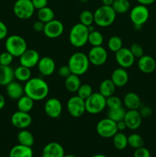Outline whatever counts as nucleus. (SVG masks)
Listing matches in <instances>:
<instances>
[{
  "mask_svg": "<svg viewBox=\"0 0 156 157\" xmlns=\"http://www.w3.org/2000/svg\"><path fill=\"white\" fill-rule=\"evenodd\" d=\"M111 81L116 87H122L127 84L128 81V74L126 69L123 67H118L116 68L111 75Z\"/></svg>",
  "mask_w": 156,
  "mask_h": 157,
  "instance_id": "412c9836",
  "label": "nucleus"
},
{
  "mask_svg": "<svg viewBox=\"0 0 156 157\" xmlns=\"http://www.w3.org/2000/svg\"><path fill=\"white\" fill-rule=\"evenodd\" d=\"M129 18L133 25L143 26L149 18V10L148 7L141 4L134 6L130 10Z\"/></svg>",
  "mask_w": 156,
  "mask_h": 157,
  "instance_id": "1a4fd4ad",
  "label": "nucleus"
},
{
  "mask_svg": "<svg viewBox=\"0 0 156 157\" xmlns=\"http://www.w3.org/2000/svg\"><path fill=\"white\" fill-rule=\"evenodd\" d=\"M116 85L113 84L111 79H105L99 84V92L106 98L114 94L116 91Z\"/></svg>",
  "mask_w": 156,
  "mask_h": 157,
  "instance_id": "cd10ccee",
  "label": "nucleus"
},
{
  "mask_svg": "<svg viewBox=\"0 0 156 157\" xmlns=\"http://www.w3.org/2000/svg\"><path fill=\"white\" fill-rule=\"evenodd\" d=\"M141 116L142 118H148L152 115V109L148 106H144V107H141L140 110H139Z\"/></svg>",
  "mask_w": 156,
  "mask_h": 157,
  "instance_id": "a18cd8bd",
  "label": "nucleus"
},
{
  "mask_svg": "<svg viewBox=\"0 0 156 157\" xmlns=\"http://www.w3.org/2000/svg\"><path fill=\"white\" fill-rule=\"evenodd\" d=\"M128 146L133 149H138L144 146V140L138 133H132L128 136Z\"/></svg>",
  "mask_w": 156,
  "mask_h": 157,
  "instance_id": "c9c22d12",
  "label": "nucleus"
},
{
  "mask_svg": "<svg viewBox=\"0 0 156 157\" xmlns=\"http://www.w3.org/2000/svg\"><path fill=\"white\" fill-rule=\"evenodd\" d=\"M39 53L36 50L32 48H27V50L19 57L20 65L24 66L28 68H32L38 64L39 61Z\"/></svg>",
  "mask_w": 156,
  "mask_h": 157,
  "instance_id": "dca6fc26",
  "label": "nucleus"
},
{
  "mask_svg": "<svg viewBox=\"0 0 156 157\" xmlns=\"http://www.w3.org/2000/svg\"><path fill=\"white\" fill-rule=\"evenodd\" d=\"M112 8L116 14L126 13L130 9V2L128 0H114Z\"/></svg>",
  "mask_w": 156,
  "mask_h": 157,
  "instance_id": "473e14b6",
  "label": "nucleus"
},
{
  "mask_svg": "<svg viewBox=\"0 0 156 157\" xmlns=\"http://www.w3.org/2000/svg\"><path fill=\"white\" fill-rule=\"evenodd\" d=\"M133 27H134V29H136V30L139 31V30H141L142 28V25H133Z\"/></svg>",
  "mask_w": 156,
  "mask_h": 157,
  "instance_id": "5fc2aeb1",
  "label": "nucleus"
},
{
  "mask_svg": "<svg viewBox=\"0 0 156 157\" xmlns=\"http://www.w3.org/2000/svg\"><path fill=\"white\" fill-rule=\"evenodd\" d=\"M37 67H38V70L41 75H42L43 76L47 77L53 75L54 72L55 71L56 64L53 58L45 56L40 58L39 61L37 64Z\"/></svg>",
  "mask_w": 156,
  "mask_h": 157,
  "instance_id": "a211bd4d",
  "label": "nucleus"
},
{
  "mask_svg": "<svg viewBox=\"0 0 156 157\" xmlns=\"http://www.w3.org/2000/svg\"><path fill=\"white\" fill-rule=\"evenodd\" d=\"M14 56H12L7 51L0 54V64L4 66H10L13 61Z\"/></svg>",
  "mask_w": 156,
  "mask_h": 157,
  "instance_id": "a19ab883",
  "label": "nucleus"
},
{
  "mask_svg": "<svg viewBox=\"0 0 156 157\" xmlns=\"http://www.w3.org/2000/svg\"><path fill=\"white\" fill-rule=\"evenodd\" d=\"M125 113L126 110L122 107L116 109H109L107 112V117L117 123L124 119Z\"/></svg>",
  "mask_w": 156,
  "mask_h": 157,
  "instance_id": "72a5a7b5",
  "label": "nucleus"
},
{
  "mask_svg": "<svg viewBox=\"0 0 156 157\" xmlns=\"http://www.w3.org/2000/svg\"><path fill=\"white\" fill-rule=\"evenodd\" d=\"M96 130L102 138H113L118 132L116 123L108 117L100 120L96 124Z\"/></svg>",
  "mask_w": 156,
  "mask_h": 157,
  "instance_id": "6e6552de",
  "label": "nucleus"
},
{
  "mask_svg": "<svg viewBox=\"0 0 156 157\" xmlns=\"http://www.w3.org/2000/svg\"><path fill=\"white\" fill-rule=\"evenodd\" d=\"M17 101H17V108H18V110L29 113L33 109L35 101H33L32 98L28 97L27 95L24 94L19 99L17 100Z\"/></svg>",
  "mask_w": 156,
  "mask_h": 157,
  "instance_id": "c756f323",
  "label": "nucleus"
},
{
  "mask_svg": "<svg viewBox=\"0 0 156 157\" xmlns=\"http://www.w3.org/2000/svg\"><path fill=\"white\" fill-rule=\"evenodd\" d=\"M35 7L32 0H16L13 6V12L15 16L21 20L32 18L35 13Z\"/></svg>",
  "mask_w": 156,
  "mask_h": 157,
  "instance_id": "0eeeda50",
  "label": "nucleus"
},
{
  "mask_svg": "<svg viewBox=\"0 0 156 157\" xmlns=\"http://www.w3.org/2000/svg\"><path fill=\"white\" fill-rule=\"evenodd\" d=\"M5 48L12 56L19 58L28 48V44L23 37L18 35H9L5 41Z\"/></svg>",
  "mask_w": 156,
  "mask_h": 157,
  "instance_id": "39448f33",
  "label": "nucleus"
},
{
  "mask_svg": "<svg viewBox=\"0 0 156 157\" xmlns=\"http://www.w3.org/2000/svg\"><path fill=\"white\" fill-rule=\"evenodd\" d=\"M103 6H112L114 0H101Z\"/></svg>",
  "mask_w": 156,
  "mask_h": 157,
  "instance_id": "864d4df0",
  "label": "nucleus"
},
{
  "mask_svg": "<svg viewBox=\"0 0 156 157\" xmlns=\"http://www.w3.org/2000/svg\"><path fill=\"white\" fill-rule=\"evenodd\" d=\"M133 156L134 157H151V153L148 149L142 147L136 149Z\"/></svg>",
  "mask_w": 156,
  "mask_h": 157,
  "instance_id": "37998d69",
  "label": "nucleus"
},
{
  "mask_svg": "<svg viewBox=\"0 0 156 157\" xmlns=\"http://www.w3.org/2000/svg\"><path fill=\"white\" fill-rule=\"evenodd\" d=\"M64 31V24L58 19H53L45 23L43 33L47 38H58L62 35Z\"/></svg>",
  "mask_w": 156,
  "mask_h": 157,
  "instance_id": "f8f14e48",
  "label": "nucleus"
},
{
  "mask_svg": "<svg viewBox=\"0 0 156 157\" xmlns=\"http://www.w3.org/2000/svg\"><path fill=\"white\" fill-rule=\"evenodd\" d=\"M77 96L80 97V98H82L83 100H87L92 94L93 92V88L90 86V84H81V85L80 86L79 89L77 90Z\"/></svg>",
  "mask_w": 156,
  "mask_h": 157,
  "instance_id": "58836bf2",
  "label": "nucleus"
},
{
  "mask_svg": "<svg viewBox=\"0 0 156 157\" xmlns=\"http://www.w3.org/2000/svg\"><path fill=\"white\" fill-rule=\"evenodd\" d=\"M6 105V99L2 94H0V110H2Z\"/></svg>",
  "mask_w": 156,
  "mask_h": 157,
  "instance_id": "603ef678",
  "label": "nucleus"
},
{
  "mask_svg": "<svg viewBox=\"0 0 156 157\" xmlns=\"http://www.w3.org/2000/svg\"><path fill=\"white\" fill-rule=\"evenodd\" d=\"M113 143L117 150H123L128 146V136L122 131H118L113 136Z\"/></svg>",
  "mask_w": 156,
  "mask_h": 157,
  "instance_id": "7c9ffc66",
  "label": "nucleus"
},
{
  "mask_svg": "<svg viewBox=\"0 0 156 157\" xmlns=\"http://www.w3.org/2000/svg\"><path fill=\"white\" fill-rule=\"evenodd\" d=\"M94 22L93 13L89 10H84L80 14V23L86 26H90Z\"/></svg>",
  "mask_w": 156,
  "mask_h": 157,
  "instance_id": "4c0bfd02",
  "label": "nucleus"
},
{
  "mask_svg": "<svg viewBox=\"0 0 156 157\" xmlns=\"http://www.w3.org/2000/svg\"><path fill=\"white\" fill-rule=\"evenodd\" d=\"M90 62L87 55L84 52H77L73 53L68 60L67 65L70 67L72 74L81 76L87 72Z\"/></svg>",
  "mask_w": 156,
  "mask_h": 157,
  "instance_id": "f03ea898",
  "label": "nucleus"
},
{
  "mask_svg": "<svg viewBox=\"0 0 156 157\" xmlns=\"http://www.w3.org/2000/svg\"><path fill=\"white\" fill-rule=\"evenodd\" d=\"M6 87V94L12 100H18L24 94V87L19 82L12 81Z\"/></svg>",
  "mask_w": 156,
  "mask_h": 157,
  "instance_id": "5701e85b",
  "label": "nucleus"
},
{
  "mask_svg": "<svg viewBox=\"0 0 156 157\" xmlns=\"http://www.w3.org/2000/svg\"><path fill=\"white\" fill-rule=\"evenodd\" d=\"M11 123L15 128L23 130L30 127L32 123V118L29 113L18 110L11 117Z\"/></svg>",
  "mask_w": 156,
  "mask_h": 157,
  "instance_id": "4468645a",
  "label": "nucleus"
},
{
  "mask_svg": "<svg viewBox=\"0 0 156 157\" xmlns=\"http://www.w3.org/2000/svg\"><path fill=\"white\" fill-rule=\"evenodd\" d=\"M88 1L89 0H80V2L81 3H87Z\"/></svg>",
  "mask_w": 156,
  "mask_h": 157,
  "instance_id": "13d9d810",
  "label": "nucleus"
},
{
  "mask_svg": "<svg viewBox=\"0 0 156 157\" xmlns=\"http://www.w3.org/2000/svg\"><path fill=\"white\" fill-rule=\"evenodd\" d=\"M44 25L45 23L42 22L40 20H38V21H35L33 23V25H32V28H33L34 30L37 32H43L44 29Z\"/></svg>",
  "mask_w": 156,
  "mask_h": 157,
  "instance_id": "09e8293b",
  "label": "nucleus"
},
{
  "mask_svg": "<svg viewBox=\"0 0 156 157\" xmlns=\"http://www.w3.org/2000/svg\"><path fill=\"white\" fill-rule=\"evenodd\" d=\"M91 157H107V156L103 154H96V155H93V156H92Z\"/></svg>",
  "mask_w": 156,
  "mask_h": 157,
  "instance_id": "6e6d98bb",
  "label": "nucleus"
},
{
  "mask_svg": "<svg viewBox=\"0 0 156 157\" xmlns=\"http://www.w3.org/2000/svg\"><path fill=\"white\" fill-rule=\"evenodd\" d=\"M81 85V81L80 76L71 74L64 80V86L67 90L70 93H76Z\"/></svg>",
  "mask_w": 156,
  "mask_h": 157,
  "instance_id": "a878e982",
  "label": "nucleus"
},
{
  "mask_svg": "<svg viewBox=\"0 0 156 157\" xmlns=\"http://www.w3.org/2000/svg\"><path fill=\"white\" fill-rule=\"evenodd\" d=\"M103 36L102 33L99 31H93L89 33L88 36V43H90L92 47H96V46H102L103 43Z\"/></svg>",
  "mask_w": 156,
  "mask_h": 157,
  "instance_id": "f704fd0d",
  "label": "nucleus"
},
{
  "mask_svg": "<svg viewBox=\"0 0 156 157\" xmlns=\"http://www.w3.org/2000/svg\"><path fill=\"white\" fill-rule=\"evenodd\" d=\"M14 70L10 66L0 64V86H6L14 80Z\"/></svg>",
  "mask_w": 156,
  "mask_h": 157,
  "instance_id": "393cba45",
  "label": "nucleus"
},
{
  "mask_svg": "<svg viewBox=\"0 0 156 157\" xmlns=\"http://www.w3.org/2000/svg\"><path fill=\"white\" fill-rule=\"evenodd\" d=\"M8 28L3 21H0V41L7 38Z\"/></svg>",
  "mask_w": 156,
  "mask_h": 157,
  "instance_id": "de8ad7c7",
  "label": "nucleus"
},
{
  "mask_svg": "<svg viewBox=\"0 0 156 157\" xmlns=\"http://www.w3.org/2000/svg\"><path fill=\"white\" fill-rule=\"evenodd\" d=\"M64 157H77L75 155H72V154H67V155H64Z\"/></svg>",
  "mask_w": 156,
  "mask_h": 157,
  "instance_id": "4d7b16f0",
  "label": "nucleus"
},
{
  "mask_svg": "<svg viewBox=\"0 0 156 157\" xmlns=\"http://www.w3.org/2000/svg\"><path fill=\"white\" fill-rule=\"evenodd\" d=\"M90 64L95 66L103 65L108 59V53L102 46L92 47L87 55Z\"/></svg>",
  "mask_w": 156,
  "mask_h": 157,
  "instance_id": "9b49d317",
  "label": "nucleus"
},
{
  "mask_svg": "<svg viewBox=\"0 0 156 157\" xmlns=\"http://www.w3.org/2000/svg\"><path fill=\"white\" fill-rule=\"evenodd\" d=\"M67 108L70 116L75 118L80 117L86 112L85 101L77 95L71 97L67 101Z\"/></svg>",
  "mask_w": 156,
  "mask_h": 157,
  "instance_id": "9d476101",
  "label": "nucleus"
},
{
  "mask_svg": "<svg viewBox=\"0 0 156 157\" xmlns=\"http://www.w3.org/2000/svg\"><path fill=\"white\" fill-rule=\"evenodd\" d=\"M71 71H70V67L67 65H62L59 69H58V75L61 78H64L65 79L66 78L69 76V75H71Z\"/></svg>",
  "mask_w": 156,
  "mask_h": 157,
  "instance_id": "c03bdc74",
  "label": "nucleus"
},
{
  "mask_svg": "<svg viewBox=\"0 0 156 157\" xmlns=\"http://www.w3.org/2000/svg\"><path fill=\"white\" fill-rule=\"evenodd\" d=\"M115 58L117 64L123 68H129L133 65L136 58L130 52L129 48L122 47L115 53Z\"/></svg>",
  "mask_w": 156,
  "mask_h": 157,
  "instance_id": "ddd939ff",
  "label": "nucleus"
},
{
  "mask_svg": "<svg viewBox=\"0 0 156 157\" xmlns=\"http://www.w3.org/2000/svg\"><path fill=\"white\" fill-rule=\"evenodd\" d=\"M138 67L142 73L147 75L151 74L156 68V61L151 56L144 55L139 58Z\"/></svg>",
  "mask_w": 156,
  "mask_h": 157,
  "instance_id": "aec40b11",
  "label": "nucleus"
},
{
  "mask_svg": "<svg viewBox=\"0 0 156 157\" xmlns=\"http://www.w3.org/2000/svg\"><path fill=\"white\" fill-rule=\"evenodd\" d=\"M9 157H33V150L32 147L18 144L11 149Z\"/></svg>",
  "mask_w": 156,
  "mask_h": 157,
  "instance_id": "b1692460",
  "label": "nucleus"
},
{
  "mask_svg": "<svg viewBox=\"0 0 156 157\" xmlns=\"http://www.w3.org/2000/svg\"><path fill=\"white\" fill-rule=\"evenodd\" d=\"M24 94L35 101L45 99L49 94L48 84L41 78H31L24 85Z\"/></svg>",
  "mask_w": 156,
  "mask_h": 157,
  "instance_id": "f257e3e1",
  "label": "nucleus"
},
{
  "mask_svg": "<svg viewBox=\"0 0 156 157\" xmlns=\"http://www.w3.org/2000/svg\"><path fill=\"white\" fill-rule=\"evenodd\" d=\"M136 1L139 2V4L144 5V6H147L154 3V2H155V0H136Z\"/></svg>",
  "mask_w": 156,
  "mask_h": 157,
  "instance_id": "3c124183",
  "label": "nucleus"
},
{
  "mask_svg": "<svg viewBox=\"0 0 156 157\" xmlns=\"http://www.w3.org/2000/svg\"><path fill=\"white\" fill-rule=\"evenodd\" d=\"M37 15H38V20L44 23H47L54 19V12L52 10V9L47 7V6L38 9Z\"/></svg>",
  "mask_w": 156,
  "mask_h": 157,
  "instance_id": "2f4dec72",
  "label": "nucleus"
},
{
  "mask_svg": "<svg viewBox=\"0 0 156 157\" xmlns=\"http://www.w3.org/2000/svg\"><path fill=\"white\" fill-rule=\"evenodd\" d=\"M64 147L57 142H50L44 146L42 150V157H64Z\"/></svg>",
  "mask_w": 156,
  "mask_h": 157,
  "instance_id": "6ab92c4d",
  "label": "nucleus"
},
{
  "mask_svg": "<svg viewBox=\"0 0 156 157\" xmlns=\"http://www.w3.org/2000/svg\"><path fill=\"white\" fill-rule=\"evenodd\" d=\"M88 27L81 23H76L69 32V41L75 48H81L88 43Z\"/></svg>",
  "mask_w": 156,
  "mask_h": 157,
  "instance_id": "20e7f679",
  "label": "nucleus"
},
{
  "mask_svg": "<svg viewBox=\"0 0 156 157\" xmlns=\"http://www.w3.org/2000/svg\"><path fill=\"white\" fill-rule=\"evenodd\" d=\"M106 107H108L109 109H116L122 107V101L119 97L113 94L106 98Z\"/></svg>",
  "mask_w": 156,
  "mask_h": 157,
  "instance_id": "ea45409f",
  "label": "nucleus"
},
{
  "mask_svg": "<svg viewBox=\"0 0 156 157\" xmlns=\"http://www.w3.org/2000/svg\"><path fill=\"white\" fill-rule=\"evenodd\" d=\"M122 104L128 110H139L142 106V101L137 94L128 92L124 96Z\"/></svg>",
  "mask_w": 156,
  "mask_h": 157,
  "instance_id": "4be33fe9",
  "label": "nucleus"
},
{
  "mask_svg": "<svg viewBox=\"0 0 156 157\" xmlns=\"http://www.w3.org/2000/svg\"><path fill=\"white\" fill-rule=\"evenodd\" d=\"M116 126H117L118 131H123L124 130H125L127 128L126 124H125V121L123 120L116 123Z\"/></svg>",
  "mask_w": 156,
  "mask_h": 157,
  "instance_id": "8fccbe9b",
  "label": "nucleus"
},
{
  "mask_svg": "<svg viewBox=\"0 0 156 157\" xmlns=\"http://www.w3.org/2000/svg\"><path fill=\"white\" fill-rule=\"evenodd\" d=\"M32 2L35 9L37 10L47 6V2H48L47 0H32Z\"/></svg>",
  "mask_w": 156,
  "mask_h": 157,
  "instance_id": "49530a36",
  "label": "nucleus"
},
{
  "mask_svg": "<svg viewBox=\"0 0 156 157\" xmlns=\"http://www.w3.org/2000/svg\"><path fill=\"white\" fill-rule=\"evenodd\" d=\"M109 49L111 52L116 53L117 51L122 48V40L118 35H113L111 36L108 40V43H107Z\"/></svg>",
  "mask_w": 156,
  "mask_h": 157,
  "instance_id": "e433bc0d",
  "label": "nucleus"
},
{
  "mask_svg": "<svg viewBox=\"0 0 156 157\" xmlns=\"http://www.w3.org/2000/svg\"><path fill=\"white\" fill-rule=\"evenodd\" d=\"M17 139L19 144L26 146V147H32L35 144V138H34L33 134L27 129H23L20 130L17 135Z\"/></svg>",
  "mask_w": 156,
  "mask_h": 157,
  "instance_id": "bb28decb",
  "label": "nucleus"
},
{
  "mask_svg": "<svg viewBox=\"0 0 156 157\" xmlns=\"http://www.w3.org/2000/svg\"><path fill=\"white\" fill-rule=\"evenodd\" d=\"M123 121L126 124L127 128L131 130H136L142 125V117L139 110H128L125 113Z\"/></svg>",
  "mask_w": 156,
  "mask_h": 157,
  "instance_id": "f3484780",
  "label": "nucleus"
},
{
  "mask_svg": "<svg viewBox=\"0 0 156 157\" xmlns=\"http://www.w3.org/2000/svg\"><path fill=\"white\" fill-rule=\"evenodd\" d=\"M130 52H132L135 58H141L144 55V49L141 44H138V43H134L132 44L129 48Z\"/></svg>",
  "mask_w": 156,
  "mask_h": 157,
  "instance_id": "79ce46f5",
  "label": "nucleus"
},
{
  "mask_svg": "<svg viewBox=\"0 0 156 157\" xmlns=\"http://www.w3.org/2000/svg\"><path fill=\"white\" fill-rule=\"evenodd\" d=\"M14 77L20 82H27L32 78L31 68L20 65L14 70Z\"/></svg>",
  "mask_w": 156,
  "mask_h": 157,
  "instance_id": "c85d7f7f",
  "label": "nucleus"
},
{
  "mask_svg": "<svg viewBox=\"0 0 156 157\" xmlns=\"http://www.w3.org/2000/svg\"><path fill=\"white\" fill-rule=\"evenodd\" d=\"M86 112L90 114H97L101 113L106 107V98L99 92L93 93L85 100Z\"/></svg>",
  "mask_w": 156,
  "mask_h": 157,
  "instance_id": "423d86ee",
  "label": "nucleus"
},
{
  "mask_svg": "<svg viewBox=\"0 0 156 157\" xmlns=\"http://www.w3.org/2000/svg\"><path fill=\"white\" fill-rule=\"evenodd\" d=\"M44 110L47 117L56 119L61 115L63 106L60 100L56 98H51L47 100L44 104Z\"/></svg>",
  "mask_w": 156,
  "mask_h": 157,
  "instance_id": "2eb2a0df",
  "label": "nucleus"
},
{
  "mask_svg": "<svg viewBox=\"0 0 156 157\" xmlns=\"http://www.w3.org/2000/svg\"><path fill=\"white\" fill-rule=\"evenodd\" d=\"M94 23L101 28L109 27L114 23L116 13L112 6H101L93 12Z\"/></svg>",
  "mask_w": 156,
  "mask_h": 157,
  "instance_id": "7ed1b4c3",
  "label": "nucleus"
}]
</instances>
